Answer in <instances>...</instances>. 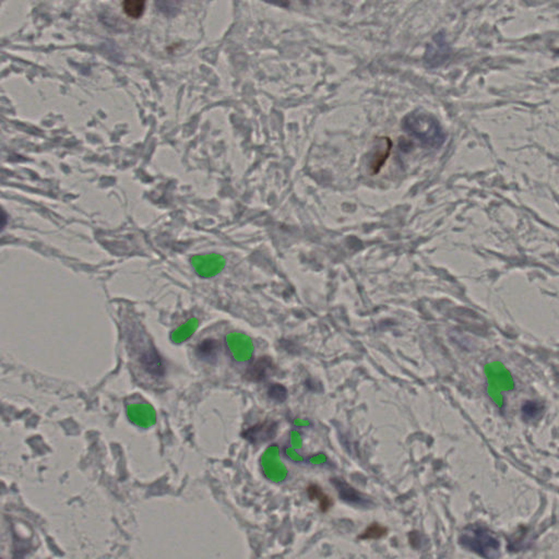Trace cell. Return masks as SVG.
<instances>
[{"instance_id": "6da1fadb", "label": "cell", "mask_w": 559, "mask_h": 559, "mask_svg": "<svg viewBox=\"0 0 559 559\" xmlns=\"http://www.w3.org/2000/svg\"><path fill=\"white\" fill-rule=\"evenodd\" d=\"M402 127L407 134L415 138L423 147L437 149L441 147L446 134L436 118L422 111L408 114L402 121Z\"/></svg>"}, {"instance_id": "7a4b0ae2", "label": "cell", "mask_w": 559, "mask_h": 559, "mask_svg": "<svg viewBox=\"0 0 559 559\" xmlns=\"http://www.w3.org/2000/svg\"><path fill=\"white\" fill-rule=\"evenodd\" d=\"M460 544L483 557H494L499 551V543L482 527H468L460 536Z\"/></svg>"}, {"instance_id": "3957f363", "label": "cell", "mask_w": 559, "mask_h": 559, "mask_svg": "<svg viewBox=\"0 0 559 559\" xmlns=\"http://www.w3.org/2000/svg\"><path fill=\"white\" fill-rule=\"evenodd\" d=\"M191 265H193L196 273L201 278H212L220 273L224 267V259L215 253L202 256L191 257Z\"/></svg>"}, {"instance_id": "277c9868", "label": "cell", "mask_w": 559, "mask_h": 559, "mask_svg": "<svg viewBox=\"0 0 559 559\" xmlns=\"http://www.w3.org/2000/svg\"><path fill=\"white\" fill-rule=\"evenodd\" d=\"M392 141L388 137L375 139L374 147H372L368 160V169L371 175L379 173V170L385 165L388 158L390 157Z\"/></svg>"}, {"instance_id": "5b68a950", "label": "cell", "mask_w": 559, "mask_h": 559, "mask_svg": "<svg viewBox=\"0 0 559 559\" xmlns=\"http://www.w3.org/2000/svg\"><path fill=\"white\" fill-rule=\"evenodd\" d=\"M331 483L338 490L340 498L345 503L357 507H369L371 505V501L368 498L364 497V495H361L353 486L346 483L344 479L335 478L331 479Z\"/></svg>"}, {"instance_id": "8992f818", "label": "cell", "mask_w": 559, "mask_h": 559, "mask_svg": "<svg viewBox=\"0 0 559 559\" xmlns=\"http://www.w3.org/2000/svg\"><path fill=\"white\" fill-rule=\"evenodd\" d=\"M127 415L136 425L148 428L155 422V412L151 405L147 403H132L127 406Z\"/></svg>"}, {"instance_id": "52a82bcc", "label": "cell", "mask_w": 559, "mask_h": 559, "mask_svg": "<svg viewBox=\"0 0 559 559\" xmlns=\"http://www.w3.org/2000/svg\"><path fill=\"white\" fill-rule=\"evenodd\" d=\"M278 425L274 422H263L248 428L242 436L253 444H260L271 440L277 434Z\"/></svg>"}, {"instance_id": "ba28073f", "label": "cell", "mask_w": 559, "mask_h": 559, "mask_svg": "<svg viewBox=\"0 0 559 559\" xmlns=\"http://www.w3.org/2000/svg\"><path fill=\"white\" fill-rule=\"evenodd\" d=\"M274 367L276 366H274L270 357H260L251 366H249V368L247 369L246 376L251 381H262L266 378L270 377L274 370Z\"/></svg>"}, {"instance_id": "9c48e42d", "label": "cell", "mask_w": 559, "mask_h": 559, "mask_svg": "<svg viewBox=\"0 0 559 559\" xmlns=\"http://www.w3.org/2000/svg\"><path fill=\"white\" fill-rule=\"evenodd\" d=\"M307 495L310 500L317 501L319 505V509L322 512L329 511L333 505V501L331 499V497L325 494L322 488L318 485L315 484L309 485L307 487Z\"/></svg>"}, {"instance_id": "30bf717a", "label": "cell", "mask_w": 559, "mask_h": 559, "mask_svg": "<svg viewBox=\"0 0 559 559\" xmlns=\"http://www.w3.org/2000/svg\"><path fill=\"white\" fill-rule=\"evenodd\" d=\"M141 364L150 374L161 375L163 372V367L161 359L154 350H148L141 355Z\"/></svg>"}, {"instance_id": "8fae6325", "label": "cell", "mask_w": 559, "mask_h": 559, "mask_svg": "<svg viewBox=\"0 0 559 559\" xmlns=\"http://www.w3.org/2000/svg\"><path fill=\"white\" fill-rule=\"evenodd\" d=\"M198 327V322L195 318L189 319L187 322L180 325L176 330H174L172 334H170V340L174 343H182L184 341L189 339L191 335L195 333V331Z\"/></svg>"}, {"instance_id": "7c38bea8", "label": "cell", "mask_w": 559, "mask_h": 559, "mask_svg": "<svg viewBox=\"0 0 559 559\" xmlns=\"http://www.w3.org/2000/svg\"><path fill=\"white\" fill-rule=\"evenodd\" d=\"M217 352H219V344L213 339L203 340L202 342L198 344L196 350V353L199 359L206 361L215 359Z\"/></svg>"}, {"instance_id": "4fadbf2b", "label": "cell", "mask_w": 559, "mask_h": 559, "mask_svg": "<svg viewBox=\"0 0 559 559\" xmlns=\"http://www.w3.org/2000/svg\"><path fill=\"white\" fill-rule=\"evenodd\" d=\"M155 6L166 17H175L182 10L183 0H155Z\"/></svg>"}, {"instance_id": "5bb4252c", "label": "cell", "mask_w": 559, "mask_h": 559, "mask_svg": "<svg viewBox=\"0 0 559 559\" xmlns=\"http://www.w3.org/2000/svg\"><path fill=\"white\" fill-rule=\"evenodd\" d=\"M147 0H123V11L132 19L141 18L146 10Z\"/></svg>"}, {"instance_id": "9a60e30c", "label": "cell", "mask_w": 559, "mask_h": 559, "mask_svg": "<svg viewBox=\"0 0 559 559\" xmlns=\"http://www.w3.org/2000/svg\"><path fill=\"white\" fill-rule=\"evenodd\" d=\"M387 527L380 525L379 523H371L369 526H367L364 532H361L359 538V540H379L387 534Z\"/></svg>"}, {"instance_id": "2e32d148", "label": "cell", "mask_w": 559, "mask_h": 559, "mask_svg": "<svg viewBox=\"0 0 559 559\" xmlns=\"http://www.w3.org/2000/svg\"><path fill=\"white\" fill-rule=\"evenodd\" d=\"M268 393H269V397L273 399V400L279 401V402H283L287 397L286 388L283 387L282 385H280V384L272 385L270 388H269Z\"/></svg>"}, {"instance_id": "e0dca14e", "label": "cell", "mask_w": 559, "mask_h": 559, "mask_svg": "<svg viewBox=\"0 0 559 559\" xmlns=\"http://www.w3.org/2000/svg\"><path fill=\"white\" fill-rule=\"evenodd\" d=\"M540 412H541V407L540 405H537L536 403L527 402L525 405H523V414H525V416L535 417V414Z\"/></svg>"}, {"instance_id": "ac0fdd59", "label": "cell", "mask_w": 559, "mask_h": 559, "mask_svg": "<svg viewBox=\"0 0 559 559\" xmlns=\"http://www.w3.org/2000/svg\"><path fill=\"white\" fill-rule=\"evenodd\" d=\"M266 2H269L274 6L281 7V8H288L289 7V0H265Z\"/></svg>"}, {"instance_id": "d6986e66", "label": "cell", "mask_w": 559, "mask_h": 559, "mask_svg": "<svg viewBox=\"0 0 559 559\" xmlns=\"http://www.w3.org/2000/svg\"><path fill=\"white\" fill-rule=\"evenodd\" d=\"M301 1H302L303 3H309L310 0H301Z\"/></svg>"}, {"instance_id": "ffe728a7", "label": "cell", "mask_w": 559, "mask_h": 559, "mask_svg": "<svg viewBox=\"0 0 559 559\" xmlns=\"http://www.w3.org/2000/svg\"><path fill=\"white\" fill-rule=\"evenodd\" d=\"M558 53H559V50H558Z\"/></svg>"}]
</instances>
